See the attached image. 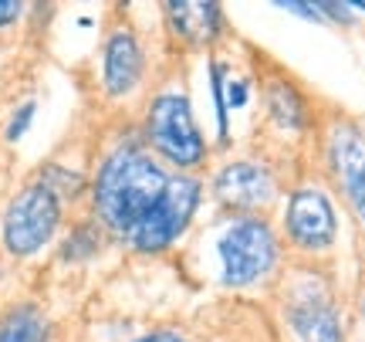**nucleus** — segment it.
Listing matches in <instances>:
<instances>
[{
	"label": "nucleus",
	"instance_id": "7ed1b4c3",
	"mask_svg": "<svg viewBox=\"0 0 365 342\" xmlns=\"http://www.w3.org/2000/svg\"><path fill=\"white\" fill-rule=\"evenodd\" d=\"M220 261H223V285H250L261 275L271 271L274 258H277V244H274L271 227L261 221H234V224L223 231L220 244Z\"/></svg>",
	"mask_w": 365,
	"mask_h": 342
},
{
	"label": "nucleus",
	"instance_id": "2eb2a0df",
	"mask_svg": "<svg viewBox=\"0 0 365 342\" xmlns=\"http://www.w3.org/2000/svg\"><path fill=\"white\" fill-rule=\"evenodd\" d=\"M24 11L17 0H0V27L4 24H11V21H17V14Z\"/></svg>",
	"mask_w": 365,
	"mask_h": 342
},
{
	"label": "nucleus",
	"instance_id": "20e7f679",
	"mask_svg": "<svg viewBox=\"0 0 365 342\" xmlns=\"http://www.w3.org/2000/svg\"><path fill=\"white\" fill-rule=\"evenodd\" d=\"M149 139L163 156L176 166H196L203 159V136L193 122V109L186 95H159L149 106Z\"/></svg>",
	"mask_w": 365,
	"mask_h": 342
},
{
	"label": "nucleus",
	"instance_id": "f03ea898",
	"mask_svg": "<svg viewBox=\"0 0 365 342\" xmlns=\"http://www.w3.org/2000/svg\"><path fill=\"white\" fill-rule=\"evenodd\" d=\"M58 221H61L58 193H51L44 183L27 186L11 200V207L4 213V244L11 254L27 258L51 241Z\"/></svg>",
	"mask_w": 365,
	"mask_h": 342
},
{
	"label": "nucleus",
	"instance_id": "39448f33",
	"mask_svg": "<svg viewBox=\"0 0 365 342\" xmlns=\"http://www.w3.org/2000/svg\"><path fill=\"white\" fill-rule=\"evenodd\" d=\"M196 203H200V183L193 176H173L166 197L156 211L145 217L143 224L132 231L129 244L139 251H163L186 231L190 217H193Z\"/></svg>",
	"mask_w": 365,
	"mask_h": 342
},
{
	"label": "nucleus",
	"instance_id": "1a4fd4ad",
	"mask_svg": "<svg viewBox=\"0 0 365 342\" xmlns=\"http://www.w3.org/2000/svg\"><path fill=\"white\" fill-rule=\"evenodd\" d=\"M143 75V51L129 31H118L105 44V92L125 95L135 89V81Z\"/></svg>",
	"mask_w": 365,
	"mask_h": 342
},
{
	"label": "nucleus",
	"instance_id": "0eeeda50",
	"mask_svg": "<svg viewBox=\"0 0 365 342\" xmlns=\"http://www.w3.org/2000/svg\"><path fill=\"white\" fill-rule=\"evenodd\" d=\"M217 197L230 207H240V211H254V207H264L267 200L274 197V183L267 170L254 166V163H234L217 176Z\"/></svg>",
	"mask_w": 365,
	"mask_h": 342
},
{
	"label": "nucleus",
	"instance_id": "a211bd4d",
	"mask_svg": "<svg viewBox=\"0 0 365 342\" xmlns=\"http://www.w3.org/2000/svg\"><path fill=\"white\" fill-rule=\"evenodd\" d=\"M355 211H359V217H362V221H365V197H359V200H355Z\"/></svg>",
	"mask_w": 365,
	"mask_h": 342
},
{
	"label": "nucleus",
	"instance_id": "dca6fc26",
	"mask_svg": "<svg viewBox=\"0 0 365 342\" xmlns=\"http://www.w3.org/2000/svg\"><path fill=\"white\" fill-rule=\"evenodd\" d=\"M135 342H190V339H182L176 332H153V336H143V339H135Z\"/></svg>",
	"mask_w": 365,
	"mask_h": 342
},
{
	"label": "nucleus",
	"instance_id": "9b49d317",
	"mask_svg": "<svg viewBox=\"0 0 365 342\" xmlns=\"http://www.w3.org/2000/svg\"><path fill=\"white\" fill-rule=\"evenodd\" d=\"M170 14H173V27H176L190 44H207V41L220 31V7H217V4L180 0V4H170Z\"/></svg>",
	"mask_w": 365,
	"mask_h": 342
},
{
	"label": "nucleus",
	"instance_id": "6e6552de",
	"mask_svg": "<svg viewBox=\"0 0 365 342\" xmlns=\"http://www.w3.org/2000/svg\"><path fill=\"white\" fill-rule=\"evenodd\" d=\"M331 166L339 173L349 200L365 197V129L341 126L331 139Z\"/></svg>",
	"mask_w": 365,
	"mask_h": 342
},
{
	"label": "nucleus",
	"instance_id": "ddd939ff",
	"mask_svg": "<svg viewBox=\"0 0 365 342\" xmlns=\"http://www.w3.org/2000/svg\"><path fill=\"white\" fill-rule=\"evenodd\" d=\"M34 119V102H27L17 116H14V122H11V129H7V139H17V136H24V129H27V122Z\"/></svg>",
	"mask_w": 365,
	"mask_h": 342
},
{
	"label": "nucleus",
	"instance_id": "423d86ee",
	"mask_svg": "<svg viewBox=\"0 0 365 342\" xmlns=\"http://www.w3.org/2000/svg\"><path fill=\"white\" fill-rule=\"evenodd\" d=\"M284 224L291 241L308 251L328 248L335 241V211L325 193H318V190H298L291 197Z\"/></svg>",
	"mask_w": 365,
	"mask_h": 342
},
{
	"label": "nucleus",
	"instance_id": "9d476101",
	"mask_svg": "<svg viewBox=\"0 0 365 342\" xmlns=\"http://www.w3.org/2000/svg\"><path fill=\"white\" fill-rule=\"evenodd\" d=\"M291 326L301 336V342H341V329L335 308L322 295H304L291 305Z\"/></svg>",
	"mask_w": 365,
	"mask_h": 342
},
{
	"label": "nucleus",
	"instance_id": "f8f14e48",
	"mask_svg": "<svg viewBox=\"0 0 365 342\" xmlns=\"http://www.w3.org/2000/svg\"><path fill=\"white\" fill-rule=\"evenodd\" d=\"M0 342H51L48 336V322L38 308H14L11 316L0 322Z\"/></svg>",
	"mask_w": 365,
	"mask_h": 342
},
{
	"label": "nucleus",
	"instance_id": "4468645a",
	"mask_svg": "<svg viewBox=\"0 0 365 342\" xmlns=\"http://www.w3.org/2000/svg\"><path fill=\"white\" fill-rule=\"evenodd\" d=\"M281 11L304 14L308 21H322V7H318V4H281Z\"/></svg>",
	"mask_w": 365,
	"mask_h": 342
},
{
	"label": "nucleus",
	"instance_id": "f3484780",
	"mask_svg": "<svg viewBox=\"0 0 365 342\" xmlns=\"http://www.w3.org/2000/svg\"><path fill=\"white\" fill-rule=\"evenodd\" d=\"M230 102H234V106H244V85H230Z\"/></svg>",
	"mask_w": 365,
	"mask_h": 342
},
{
	"label": "nucleus",
	"instance_id": "f257e3e1",
	"mask_svg": "<svg viewBox=\"0 0 365 342\" xmlns=\"http://www.w3.org/2000/svg\"><path fill=\"white\" fill-rule=\"evenodd\" d=\"M170 183L173 176L149 153L122 146L102 163L98 180H95L98 217L105 221L108 231H115L129 241L132 231L163 203Z\"/></svg>",
	"mask_w": 365,
	"mask_h": 342
}]
</instances>
